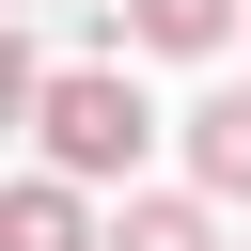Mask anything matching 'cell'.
<instances>
[{"label": "cell", "mask_w": 251, "mask_h": 251, "mask_svg": "<svg viewBox=\"0 0 251 251\" xmlns=\"http://www.w3.org/2000/svg\"><path fill=\"white\" fill-rule=\"evenodd\" d=\"M94 251H220V235H204V204H188V188H141V204H126Z\"/></svg>", "instance_id": "obj_5"}, {"label": "cell", "mask_w": 251, "mask_h": 251, "mask_svg": "<svg viewBox=\"0 0 251 251\" xmlns=\"http://www.w3.org/2000/svg\"><path fill=\"white\" fill-rule=\"evenodd\" d=\"M188 173H204V188H220V204H251V78H235V94H204V110H188Z\"/></svg>", "instance_id": "obj_3"}, {"label": "cell", "mask_w": 251, "mask_h": 251, "mask_svg": "<svg viewBox=\"0 0 251 251\" xmlns=\"http://www.w3.org/2000/svg\"><path fill=\"white\" fill-rule=\"evenodd\" d=\"M31 126H47V173H63V188L141 173V141H157V110H141L126 63H63V78H31Z\"/></svg>", "instance_id": "obj_1"}, {"label": "cell", "mask_w": 251, "mask_h": 251, "mask_svg": "<svg viewBox=\"0 0 251 251\" xmlns=\"http://www.w3.org/2000/svg\"><path fill=\"white\" fill-rule=\"evenodd\" d=\"M31 78H47V63H31V47H16V16H0V126H31Z\"/></svg>", "instance_id": "obj_6"}, {"label": "cell", "mask_w": 251, "mask_h": 251, "mask_svg": "<svg viewBox=\"0 0 251 251\" xmlns=\"http://www.w3.org/2000/svg\"><path fill=\"white\" fill-rule=\"evenodd\" d=\"M0 251H94V204H78L63 173H16V188H0Z\"/></svg>", "instance_id": "obj_2"}, {"label": "cell", "mask_w": 251, "mask_h": 251, "mask_svg": "<svg viewBox=\"0 0 251 251\" xmlns=\"http://www.w3.org/2000/svg\"><path fill=\"white\" fill-rule=\"evenodd\" d=\"M235 31V0H126V47H173V63H204Z\"/></svg>", "instance_id": "obj_4"}, {"label": "cell", "mask_w": 251, "mask_h": 251, "mask_svg": "<svg viewBox=\"0 0 251 251\" xmlns=\"http://www.w3.org/2000/svg\"><path fill=\"white\" fill-rule=\"evenodd\" d=\"M235 16H251V0H235Z\"/></svg>", "instance_id": "obj_7"}]
</instances>
